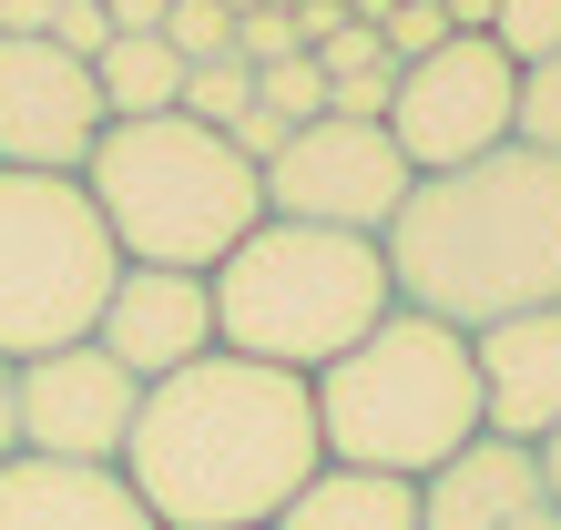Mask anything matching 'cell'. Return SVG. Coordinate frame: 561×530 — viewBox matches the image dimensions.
Here are the masks:
<instances>
[{"label": "cell", "instance_id": "cell-10", "mask_svg": "<svg viewBox=\"0 0 561 530\" xmlns=\"http://www.w3.org/2000/svg\"><path fill=\"white\" fill-rule=\"evenodd\" d=\"M103 92L92 61L51 42H0V174H82L103 143Z\"/></svg>", "mask_w": 561, "mask_h": 530}, {"label": "cell", "instance_id": "cell-26", "mask_svg": "<svg viewBox=\"0 0 561 530\" xmlns=\"http://www.w3.org/2000/svg\"><path fill=\"white\" fill-rule=\"evenodd\" d=\"M103 11H113V31H163L174 0H103Z\"/></svg>", "mask_w": 561, "mask_h": 530}, {"label": "cell", "instance_id": "cell-1", "mask_svg": "<svg viewBox=\"0 0 561 530\" xmlns=\"http://www.w3.org/2000/svg\"><path fill=\"white\" fill-rule=\"evenodd\" d=\"M317 470H327L317 388L296 368H255L236 347L153 378L134 439H123V480L163 530H276V510Z\"/></svg>", "mask_w": 561, "mask_h": 530}, {"label": "cell", "instance_id": "cell-6", "mask_svg": "<svg viewBox=\"0 0 561 530\" xmlns=\"http://www.w3.org/2000/svg\"><path fill=\"white\" fill-rule=\"evenodd\" d=\"M123 276L113 224L92 215L82 174H0V357H51L92 337Z\"/></svg>", "mask_w": 561, "mask_h": 530}, {"label": "cell", "instance_id": "cell-17", "mask_svg": "<svg viewBox=\"0 0 561 530\" xmlns=\"http://www.w3.org/2000/svg\"><path fill=\"white\" fill-rule=\"evenodd\" d=\"M174 113H184V123H205V132H236V123L255 113V61H245V51H225V61H194Z\"/></svg>", "mask_w": 561, "mask_h": 530}, {"label": "cell", "instance_id": "cell-29", "mask_svg": "<svg viewBox=\"0 0 561 530\" xmlns=\"http://www.w3.org/2000/svg\"><path fill=\"white\" fill-rule=\"evenodd\" d=\"M531 459H541V489H551V510H561V428H551V439H541Z\"/></svg>", "mask_w": 561, "mask_h": 530}, {"label": "cell", "instance_id": "cell-2", "mask_svg": "<svg viewBox=\"0 0 561 530\" xmlns=\"http://www.w3.org/2000/svg\"><path fill=\"white\" fill-rule=\"evenodd\" d=\"M378 255H388L399 307L459 326V337L561 307V153L501 143L480 163L419 174L409 205L388 215Z\"/></svg>", "mask_w": 561, "mask_h": 530}, {"label": "cell", "instance_id": "cell-21", "mask_svg": "<svg viewBox=\"0 0 561 530\" xmlns=\"http://www.w3.org/2000/svg\"><path fill=\"white\" fill-rule=\"evenodd\" d=\"M490 42L511 61H551L561 51V0H501V11H490Z\"/></svg>", "mask_w": 561, "mask_h": 530}, {"label": "cell", "instance_id": "cell-3", "mask_svg": "<svg viewBox=\"0 0 561 530\" xmlns=\"http://www.w3.org/2000/svg\"><path fill=\"white\" fill-rule=\"evenodd\" d=\"M82 194L113 224L123 265H174V276H215L266 224V174L184 113L103 123V143L82 163Z\"/></svg>", "mask_w": 561, "mask_h": 530}, {"label": "cell", "instance_id": "cell-7", "mask_svg": "<svg viewBox=\"0 0 561 530\" xmlns=\"http://www.w3.org/2000/svg\"><path fill=\"white\" fill-rule=\"evenodd\" d=\"M511 103H520V61L490 31H449L439 51L399 61L388 92V143L409 153V174H449L511 143Z\"/></svg>", "mask_w": 561, "mask_h": 530}, {"label": "cell", "instance_id": "cell-18", "mask_svg": "<svg viewBox=\"0 0 561 530\" xmlns=\"http://www.w3.org/2000/svg\"><path fill=\"white\" fill-rule=\"evenodd\" d=\"M255 113H276L286 132H296V123H317V113H327V72H317V51L255 61Z\"/></svg>", "mask_w": 561, "mask_h": 530}, {"label": "cell", "instance_id": "cell-28", "mask_svg": "<svg viewBox=\"0 0 561 530\" xmlns=\"http://www.w3.org/2000/svg\"><path fill=\"white\" fill-rule=\"evenodd\" d=\"M449 11V31H490V11H501V0H439Z\"/></svg>", "mask_w": 561, "mask_h": 530}, {"label": "cell", "instance_id": "cell-8", "mask_svg": "<svg viewBox=\"0 0 561 530\" xmlns=\"http://www.w3.org/2000/svg\"><path fill=\"white\" fill-rule=\"evenodd\" d=\"M409 153L388 143V123H296L266 163V215L286 224H337V235H388V215L409 205Z\"/></svg>", "mask_w": 561, "mask_h": 530}, {"label": "cell", "instance_id": "cell-16", "mask_svg": "<svg viewBox=\"0 0 561 530\" xmlns=\"http://www.w3.org/2000/svg\"><path fill=\"white\" fill-rule=\"evenodd\" d=\"M92 92H103L113 123H153V113L184 103V61H174L163 31H113L103 61H92Z\"/></svg>", "mask_w": 561, "mask_h": 530}, {"label": "cell", "instance_id": "cell-9", "mask_svg": "<svg viewBox=\"0 0 561 530\" xmlns=\"http://www.w3.org/2000/svg\"><path fill=\"white\" fill-rule=\"evenodd\" d=\"M11 418H21V459L123 470V439H134V418H144V378H123L92 337H72V347L11 368Z\"/></svg>", "mask_w": 561, "mask_h": 530}, {"label": "cell", "instance_id": "cell-25", "mask_svg": "<svg viewBox=\"0 0 561 530\" xmlns=\"http://www.w3.org/2000/svg\"><path fill=\"white\" fill-rule=\"evenodd\" d=\"M51 31V0H0V42H42Z\"/></svg>", "mask_w": 561, "mask_h": 530}, {"label": "cell", "instance_id": "cell-23", "mask_svg": "<svg viewBox=\"0 0 561 530\" xmlns=\"http://www.w3.org/2000/svg\"><path fill=\"white\" fill-rule=\"evenodd\" d=\"M236 51L245 61H286V51H307V31H296L286 0H245V11H236Z\"/></svg>", "mask_w": 561, "mask_h": 530}, {"label": "cell", "instance_id": "cell-5", "mask_svg": "<svg viewBox=\"0 0 561 530\" xmlns=\"http://www.w3.org/2000/svg\"><path fill=\"white\" fill-rule=\"evenodd\" d=\"M317 439L337 470H388V480H428L480 439V378H470V337L439 316L388 307L337 368H317Z\"/></svg>", "mask_w": 561, "mask_h": 530}, {"label": "cell", "instance_id": "cell-20", "mask_svg": "<svg viewBox=\"0 0 561 530\" xmlns=\"http://www.w3.org/2000/svg\"><path fill=\"white\" fill-rule=\"evenodd\" d=\"M163 42H174L184 72L194 61H225L236 51V0H174V11H163Z\"/></svg>", "mask_w": 561, "mask_h": 530}, {"label": "cell", "instance_id": "cell-22", "mask_svg": "<svg viewBox=\"0 0 561 530\" xmlns=\"http://www.w3.org/2000/svg\"><path fill=\"white\" fill-rule=\"evenodd\" d=\"M368 31L388 42V61H419V51H439V42H449V11H439V0H388Z\"/></svg>", "mask_w": 561, "mask_h": 530}, {"label": "cell", "instance_id": "cell-15", "mask_svg": "<svg viewBox=\"0 0 561 530\" xmlns=\"http://www.w3.org/2000/svg\"><path fill=\"white\" fill-rule=\"evenodd\" d=\"M276 530H419V480H388V470H327L276 510Z\"/></svg>", "mask_w": 561, "mask_h": 530}, {"label": "cell", "instance_id": "cell-12", "mask_svg": "<svg viewBox=\"0 0 561 530\" xmlns=\"http://www.w3.org/2000/svg\"><path fill=\"white\" fill-rule=\"evenodd\" d=\"M470 378H480V439L541 449L561 428V307L480 326L470 337Z\"/></svg>", "mask_w": 561, "mask_h": 530}, {"label": "cell", "instance_id": "cell-19", "mask_svg": "<svg viewBox=\"0 0 561 530\" xmlns=\"http://www.w3.org/2000/svg\"><path fill=\"white\" fill-rule=\"evenodd\" d=\"M511 143H531V153H561V51H551V61H520Z\"/></svg>", "mask_w": 561, "mask_h": 530}, {"label": "cell", "instance_id": "cell-14", "mask_svg": "<svg viewBox=\"0 0 561 530\" xmlns=\"http://www.w3.org/2000/svg\"><path fill=\"white\" fill-rule=\"evenodd\" d=\"M0 530H163L123 470H61V459H0Z\"/></svg>", "mask_w": 561, "mask_h": 530}, {"label": "cell", "instance_id": "cell-11", "mask_svg": "<svg viewBox=\"0 0 561 530\" xmlns=\"http://www.w3.org/2000/svg\"><path fill=\"white\" fill-rule=\"evenodd\" d=\"M92 347L113 357L123 378H174L194 357H215V286L205 276H174V265H123L103 316H92Z\"/></svg>", "mask_w": 561, "mask_h": 530}, {"label": "cell", "instance_id": "cell-24", "mask_svg": "<svg viewBox=\"0 0 561 530\" xmlns=\"http://www.w3.org/2000/svg\"><path fill=\"white\" fill-rule=\"evenodd\" d=\"M51 51H72V61H103V42H113V11L103 0H51V31H42Z\"/></svg>", "mask_w": 561, "mask_h": 530}, {"label": "cell", "instance_id": "cell-13", "mask_svg": "<svg viewBox=\"0 0 561 530\" xmlns=\"http://www.w3.org/2000/svg\"><path fill=\"white\" fill-rule=\"evenodd\" d=\"M419 530H561L541 459L511 439H470L449 470L419 480Z\"/></svg>", "mask_w": 561, "mask_h": 530}, {"label": "cell", "instance_id": "cell-4", "mask_svg": "<svg viewBox=\"0 0 561 530\" xmlns=\"http://www.w3.org/2000/svg\"><path fill=\"white\" fill-rule=\"evenodd\" d=\"M205 286H215V347L255 357V368H296V378L337 368V357L399 307L378 235L286 224V215H266Z\"/></svg>", "mask_w": 561, "mask_h": 530}, {"label": "cell", "instance_id": "cell-27", "mask_svg": "<svg viewBox=\"0 0 561 530\" xmlns=\"http://www.w3.org/2000/svg\"><path fill=\"white\" fill-rule=\"evenodd\" d=\"M0 459H21V418H11V357H0Z\"/></svg>", "mask_w": 561, "mask_h": 530}]
</instances>
